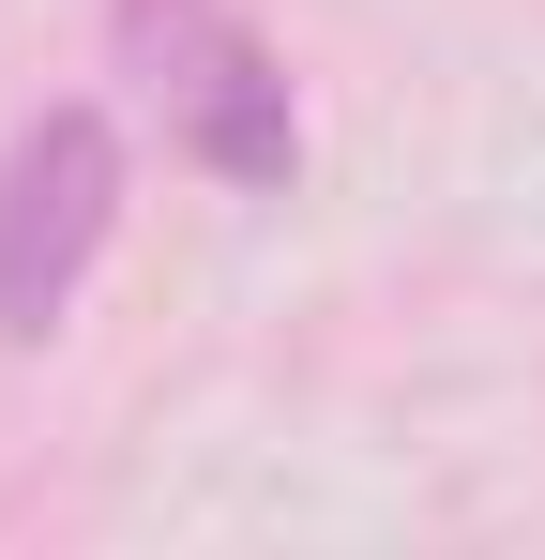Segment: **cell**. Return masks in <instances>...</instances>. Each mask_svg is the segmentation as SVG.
<instances>
[{"mask_svg":"<svg viewBox=\"0 0 545 560\" xmlns=\"http://www.w3.org/2000/svg\"><path fill=\"white\" fill-rule=\"evenodd\" d=\"M121 77L152 92V121H167L212 183L288 197V167H303V106H288V61H272L228 0H121Z\"/></svg>","mask_w":545,"mask_h":560,"instance_id":"cell-1","label":"cell"},{"mask_svg":"<svg viewBox=\"0 0 545 560\" xmlns=\"http://www.w3.org/2000/svg\"><path fill=\"white\" fill-rule=\"evenodd\" d=\"M106 228H121V137H106L91 106H46V121L0 152V334H15V349L61 334V303H77V273L106 258Z\"/></svg>","mask_w":545,"mask_h":560,"instance_id":"cell-2","label":"cell"}]
</instances>
